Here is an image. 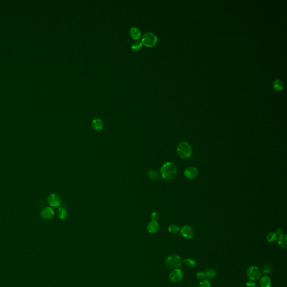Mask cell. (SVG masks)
I'll use <instances>...</instances> for the list:
<instances>
[{"label":"cell","mask_w":287,"mask_h":287,"mask_svg":"<svg viewBox=\"0 0 287 287\" xmlns=\"http://www.w3.org/2000/svg\"><path fill=\"white\" fill-rule=\"evenodd\" d=\"M160 172L163 179L166 180H172L176 177L178 169L174 163L168 162L162 166Z\"/></svg>","instance_id":"obj_1"},{"label":"cell","mask_w":287,"mask_h":287,"mask_svg":"<svg viewBox=\"0 0 287 287\" xmlns=\"http://www.w3.org/2000/svg\"><path fill=\"white\" fill-rule=\"evenodd\" d=\"M179 157L182 159H187L191 156L192 151L191 145L186 141L181 142L177 147Z\"/></svg>","instance_id":"obj_2"},{"label":"cell","mask_w":287,"mask_h":287,"mask_svg":"<svg viewBox=\"0 0 287 287\" xmlns=\"http://www.w3.org/2000/svg\"><path fill=\"white\" fill-rule=\"evenodd\" d=\"M158 38L155 34L150 32H146L141 38V43L145 46L152 47L157 44Z\"/></svg>","instance_id":"obj_3"},{"label":"cell","mask_w":287,"mask_h":287,"mask_svg":"<svg viewBox=\"0 0 287 287\" xmlns=\"http://www.w3.org/2000/svg\"><path fill=\"white\" fill-rule=\"evenodd\" d=\"M181 264L182 260L181 257L176 254L169 256L166 259V266L168 268L178 269L181 266Z\"/></svg>","instance_id":"obj_4"},{"label":"cell","mask_w":287,"mask_h":287,"mask_svg":"<svg viewBox=\"0 0 287 287\" xmlns=\"http://www.w3.org/2000/svg\"><path fill=\"white\" fill-rule=\"evenodd\" d=\"M247 275L251 281H256L261 276L260 270L256 266H250L247 270Z\"/></svg>","instance_id":"obj_5"},{"label":"cell","mask_w":287,"mask_h":287,"mask_svg":"<svg viewBox=\"0 0 287 287\" xmlns=\"http://www.w3.org/2000/svg\"><path fill=\"white\" fill-rule=\"evenodd\" d=\"M180 233L184 237L187 239H191L194 236V232L191 226L186 225L183 226L180 230Z\"/></svg>","instance_id":"obj_6"},{"label":"cell","mask_w":287,"mask_h":287,"mask_svg":"<svg viewBox=\"0 0 287 287\" xmlns=\"http://www.w3.org/2000/svg\"><path fill=\"white\" fill-rule=\"evenodd\" d=\"M183 276L182 271L179 269H175L170 273L169 279L173 282H178L182 279Z\"/></svg>","instance_id":"obj_7"},{"label":"cell","mask_w":287,"mask_h":287,"mask_svg":"<svg viewBox=\"0 0 287 287\" xmlns=\"http://www.w3.org/2000/svg\"><path fill=\"white\" fill-rule=\"evenodd\" d=\"M48 203L51 207L53 208L59 207L61 204L60 198L55 193H52L48 196Z\"/></svg>","instance_id":"obj_8"},{"label":"cell","mask_w":287,"mask_h":287,"mask_svg":"<svg viewBox=\"0 0 287 287\" xmlns=\"http://www.w3.org/2000/svg\"><path fill=\"white\" fill-rule=\"evenodd\" d=\"M184 174L186 178L192 179L197 177L198 174V171L196 168L193 167H190L185 169Z\"/></svg>","instance_id":"obj_9"},{"label":"cell","mask_w":287,"mask_h":287,"mask_svg":"<svg viewBox=\"0 0 287 287\" xmlns=\"http://www.w3.org/2000/svg\"><path fill=\"white\" fill-rule=\"evenodd\" d=\"M54 215H55L54 210L52 209L50 207L45 208L41 211V216L43 219L46 220L51 219L53 217Z\"/></svg>","instance_id":"obj_10"},{"label":"cell","mask_w":287,"mask_h":287,"mask_svg":"<svg viewBox=\"0 0 287 287\" xmlns=\"http://www.w3.org/2000/svg\"><path fill=\"white\" fill-rule=\"evenodd\" d=\"M159 229V224L155 220H152V222H149L147 224V231L150 233H155L158 231Z\"/></svg>","instance_id":"obj_11"},{"label":"cell","mask_w":287,"mask_h":287,"mask_svg":"<svg viewBox=\"0 0 287 287\" xmlns=\"http://www.w3.org/2000/svg\"><path fill=\"white\" fill-rule=\"evenodd\" d=\"M91 126L96 131H101L104 128V123L101 119L95 118L92 121Z\"/></svg>","instance_id":"obj_12"},{"label":"cell","mask_w":287,"mask_h":287,"mask_svg":"<svg viewBox=\"0 0 287 287\" xmlns=\"http://www.w3.org/2000/svg\"><path fill=\"white\" fill-rule=\"evenodd\" d=\"M129 33L132 38L137 40L141 37V32L140 29L136 27L133 26L129 30Z\"/></svg>","instance_id":"obj_13"},{"label":"cell","mask_w":287,"mask_h":287,"mask_svg":"<svg viewBox=\"0 0 287 287\" xmlns=\"http://www.w3.org/2000/svg\"><path fill=\"white\" fill-rule=\"evenodd\" d=\"M260 285L261 287H271V281L268 276H262L260 280Z\"/></svg>","instance_id":"obj_14"},{"label":"cell","mask_w":287,"mask_h":287,"mask_svg":"<svg viewBox=\"0 0 287 287\" xmlns=\"http://www.w3.org/2000/svg\"><path fill=\"white\" fill-rule=\"evenodd\" d=\"M287 237L286 235L283 234L280 235L278 238V243L279 246L283 249H287Z\"/></svg>","instance_id":"obj_15"},{"label":"cell","mask_w":287,"mask_h":287,"mask_svg":"<svg viewBox=\"0 0 287 287\" xmlns=\"http://www.w3.org/2000/svg\"><path fill=\"white\" fill-rule=\"evenodd\" d=\"M204 272L205 274V278H206V279H211L214 278L216 275L215 271L211 269H208Z\"/></svg>","instance_id":"obj_16"},{"label":"cell","mask_w":287,"mask_h":287,"mask_svg":"<svg viewBox=\"0 0 287 287\" xmlns=\"http://www.w3.org/2000/svg\"><path fill=\"white\" fill-rule=\"evenodd\" d=\"M266 239L269 242H274L278 239V235L276 232H270L267 235Z\"/></svg>","instance_id":"obj_17"},{"label":"cell","mask_w":287,"mask_h":287,"mask_svg":"<svg viewBox=\"0 0 287 287\" xmlns=\"http://www.w3.org/2000/svg\"><path fill=\"white\" fill-rule=\"evenodd\" d=\"M57 215L61 219H64L67 216V211L63 208H60L58 209Z\"/></svg>","instance_id":"obj_18"},{"label":"cell","mask_w":287,"mask_h":287,"mask_svg":"<svg viewBox=\"0 0 287 287\" xmlns=\"http://www.w3.org/2000/svg\"><path fill=\"white\" fill-rule=\"evenodd\" d=\"M273 87L275 89L281 90L284 88V83L281 80H275L273 83Z\"/></svg>","instance_id":"obj_19"},{"label":"cell","mask_w":287,"mask_h":287,"mask_svg":"<svg viewBox=\"0 0 287 287\" xmlns=\"http://www.w3.org/2000/svg\"><path fill=\"white\" fill-rule=\"evenodd\" d=\"M142 45H143L141 43V42L136 40V41L134 42V43H133L131 47L134 51H139L140 50H141V48L142 47Z\"/></svg>","instance_id":"obj_20"},{"label":"cell","mask_w":287,"mask_h":287,"mask_svg":"<svg viewBox=\"0 0 287 287\" xmlns=\"http://www.w3.org/2000/svg\"><path fill=\"white\" fill-rule=\"evenodd\" d=\"M184 262L185 265L188 268H192L196 265V261L190 258L185 259L184 260Z\"/></svg>","instance_id":"obj_21"},{"label":"cell","mask_w":287,"mask_h":287,"mask_svg":"<svg viewBox=\"0 0 287 287\" xmlns=\"http://www.w3.org/2000/svg\"><path fill=\"white\" fill-rule=\"evenodd\" d=\"M168 230L171 233L176 234L179 231V228L178 225L176 224H171L168 227Z\"/></svg>","instance_id":"obj_22"},{"label":"cell","mask_w":287,"mask_h":287,"mask_svg":"<svg viewBox=\"0 0 287 287\" xmlns=\"http://www.w3.org/2000/svg\"><path fill=\"white\" fill-rule=\"evenodd\" d=\"M148 176H149L150 179H152L153 180H155L158 177V173L155 171L151 170V171H149Z\"/></svg>","instance_id":"obj_23"},{"label":"cell","mask_w":287,"mask_h":287,"mask_svg":"<svg viewBox=\"0 0 287 287\" xmlns=\"http://www.w3.org/2000/svg\"><path fill=\"white\" fill-rule=\"evenodd\" d=\"M200 287H210L211 283L208 279H202L200 282Z\"/></svg>","instance_id":"obj_24"},{"label":"cell","mask_w":287,"mask_h":287,"mask_svg":"<svg viewBox=\"0 0 287 287\" xmlns=\"http://www.w3.org/2000/svg\"><path fill=\"white\" fill-rule=\"evenodd\" d=\"M272 270V268L270 265H266L262 269V272L264 273H270Z\"/></svg>","instance_id":"obj_25"},{"label":"cell","mask_w":287,"mask_h":287,"mask_svg":"<svg viewBox=\"0 0 287 287\" xmlns=\"http://www.w3.org/2000/svg\"><path fill=\"white\" fill-rule=\"evenodd\" d=\"M196 277L198 279H203L205 278V274L204 271H198L196 274Z\"/></svg>","instance_id":"obj_26"},{"label":"cell","mask_w":287,"mask_h":287,"mask_svg":"<svg viewBox=\"0 0 287 287\" xmlns=\"http://www.w3.org/2000/svg\"><path fill=\"white\" fill-rule=\"evenodd\" d=\"M159 214L157 213V212H154L152 213V215H151V217H152V219L153 220H155V221H157L158 219H159Z\"/></svg>","instance_id":"obj_27"},{"label":"cell","mask_w":287,"mask_h":287,"mask_svg":"<svg viewBox=\"0 0 287 287\" xmlns=\"http://www.w3.org/2000/svg\"><path fill=\"white\" fill-rule=\"evenodd\" d=\"M246 287H256V284L253 281H247L246 284Z\"/></svg>","instance_id":"obj_28"},{"label":"cell","mask_w":287,"mask_h":287,"mask_svg":"<svg viewBox=\"0 0 287 287\" xmlns=\"http://www.w3.org/2000/svg\"><path fill=\"white\" fill-rule=\"evenodd\" d=\"M276 234H277V235H279V236H280V235H283V234H284L283 230V229L281 228H278V229H277V230H276Z\"/></svg>","instance_id":"obj_29"}]
</instances>
